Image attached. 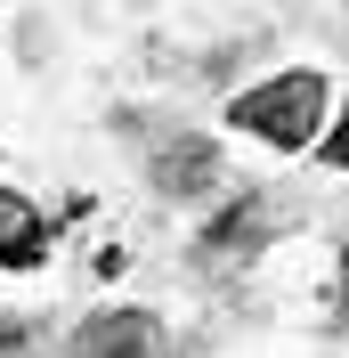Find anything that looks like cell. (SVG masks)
Returning a JSON list of instances; mask_svg holds the SVG:
<instances>
[{"mask_svg":"<svg viewBox=\"0 0 349 358\" xmlns=\"http://www.w3.org/2000/svg\"><path fill=\"white\" fill-rule=\"evenodd\" d=\"M341 301H349V245H341Z\"/></svg>","mask_w":349,"mask_h":358,"instance_id":"7","label":"cell"},{"mask_svg":"<svg viewBox=\"0 0 349 358\" xmlns=\"http://www.w3.org/2000/svg\"><path fill=\"white\" fill-rule=\"evenodd\" d=\"M147 179L163 187V196H211V179H219V147H211V138H195V131L154 138Z\"/></svg>","mask_w":349,"mask_h":358,"instance_id":"2","label":"cell"},{"mask_svg":"<svg viewBox=\"0 0 349 358\" xmlns=\"http://www.w3.org/2000/svg\"><path fill=\"white\" fill-rule=\"evenodd\" d=\"M325 106H333L325 73L301 66V73H276V82H252L236 106H228V122L252 131V138H268V147H284V155H301L309 138L325 131Z\"/></svg>","mask_w":349,"mask_h":358,"instance_id":"1","label":"cell"},{"mask_svg":"<svg viewBox=\"0 0 349 358\" xmlns=\"http://www.w3.org/2000/svg\"><path fill=\"white\" fill-rule=\"evenodd\" d=\"M73 350H82V358H106V350H138V358H163V350H171V334H163V326H154L147 310H98V317H82Z\"/></svg>","mask_w":349,"mask_h":358,"instance_id":"3","label":"cell"},{"mask_svg":"<svg viewBox=\"0 0 349 358\" xmlns=\"http://www.w3.org/2000/svg\"><path fill=\"white\" fill-rule=\"evenodd\" d=\"M0 350H33V326H17V317H0Z\"/></svg>","mask_w":349,"mask_h":358,"instance_id":"6","label":"cell"},{"mask_svg":"<svg viewBox=\"0 0 349 358\" xmlns=\"http://www.w3.org/2000/svg\"><path fill=\"white\" fill-rule=\"evenodd\" d=\"M317 138H325V163H341V171H349V106L333 114V122H325Z\"/></svg>","mask_w":349,"mask_h":358,"instance_id":"5","label":"cell"},{"mask_svg":"<svg viewBox=\"0 0 349 358\" xmlns=\"http://www.w3.org/2000/svg\"><path fill=\"white\" fill-rule=\"evenodd\" d=\"M49 261V220L41 203L17 196V187H0V268H41Z\"/></svg>","mask_w":349,"mask_h":358,"instance_id":"4","label":"cell"}]
</instances>
